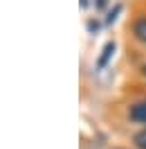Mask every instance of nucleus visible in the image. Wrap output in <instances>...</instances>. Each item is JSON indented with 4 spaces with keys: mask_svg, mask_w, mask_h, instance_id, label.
<instances>
[{
    "mask_svg": "<svg viewBox=\"0 0 146 149\" xmlns=\"http://www.w3.org/2000/svg\"><path fill=\"white\" fill-rule=\"evenodd\" d=\"M130 120L139 122V124H146V100L130 106Z\"/></svg>",
    "mask_w": 146,
    "mask_h": 149,
    "instance_id": "1",
    "label": "nucleus"
},
{
    "mask_svg": "<svg viewBox=\"0 0 146 149\" xmlns=\"http://www.w3.org/2000/svg\"><path fill=\"white\" fill-rule=\"evenodd\" d=\"M112 54H115V41H108V43L103 45V50H101V56L97 59V68H103V65L110 61Z\"/></svg>",
    "mask_w": 146,
    "mask_h": 149,
    "instance_id": "2",
    "label": "nucleus"
},
{
    "mask_svg": "<svg viewBox=\"0 0 146 149\" xmlns=\"http://www.w3.org/2000/svg\"><path fill=\"white\" fill-rule=\"evenodd\" d=\"M133 34H135L142 43H146V18L135 20V25H133Z\"/></svg>",
    "mask_w": 146,
    "mask_h": 149,
    "instance_id": "3",
    "label": "nucleus"
},
{
    "mask_svg": "<svg viewBox=\"0 0 146 149\" xmlns=\"http://www.w3.org/2000/svg\"><path fill=\"white\" fill-rule=\"evenodd\" d=\"M133 140H135V145L139 149H146V129L139 131V133H135V138H133Z\"/></svg>",
    "mask_w": 146,
    "mask_h": 149,
    "instance_id": "4",
    "label": "nucleus"
},
{
    "mask_svg": "<svg viewBox=\"0 0 146 149\" xmlns=\"http://www.w3.org/2000/svg\"><path fill=\"white\" fill-rule=\"evenodd\" d=\"M97 5H99V7H103V5H106V0H97Z\"/></svg>",
    "mask_w": 146,
    "mask_h": 149,
    "instance_id": "5",
    "label": "nucleus"
},
{
    "mask_svg": "<svg viewBox=\"0 0 146 149\" xmlns=\"http://www.w3.org/2000/svg\"><path fill=\"white\" fill-rule=\"evenodd\" d=\"M85 5H88V0H81V7H85Z\"/></svg>",
    "mask_w": 146,
    "mask_h": 149,
    "instance_id": "6",
    "label": "nucleus"
},
{
    "mask_svg": "<svg viewBox=\"0 0 146 149\" xmlns=\"http://www.w3.org/2000/svg\"><path fill=\"white\" fill-rule=\"evenodd\" d=\"M144 74H146V65H144Z\"/></svg>",
    "mask_w": 146,
    "mask_h": 149,
    "instance_id": "7",
    "label": "nucleus"
}]
</instances>
